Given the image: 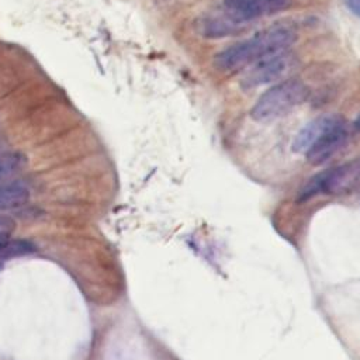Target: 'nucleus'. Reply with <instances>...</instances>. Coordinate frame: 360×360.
<instances>
[{"label":"nucleus","instance_id":"1","mask_svg":"<svg viewBox=\"0 0 360 360\" xmlns=\"http://www.w3.org/2000/svg\"><path fill=\"white\" fill-rule=\"evenodd\" d=\"M295 39L297 34L292 27L276 24L218 52L214 56V66L221 72H236L266 56L283 52Z\"/></svg>","mask_w":360,"mask_h":360},{"label":"nucleus","instance_id":"2","mask_svg":"<svg viewBox=\"0 0 360 360\" xmlns=\"http://www.w3.org/2000/svg\"><path fill=\"white\" fill-rule=\"evenodd\" d=\"M309 96L308 86L297 79L280 82L266 90L250 110L253 120L269 122L288 114Z\"/></svg>","mask_w":360,"mask_h":360},{"label":"nucleus","instance_id":"3","mask_svg":"<svg viewBox=\"0 0 360 360\" xmlns=\"http://www.w3.org/2000/svg\"><path fill=\"white\" fill-rule=\"evenodd\" d=\"M357 191H360V158L315 174L302 186L298 200L304 201L319 193L339 197Z\"/></svg>","mask_w":360,"mask_h":360},{"label":"nucleus","instance_id":"4","mask_svg":"<svg viewBox=\"0 0 360 360\" xmlns=\"http://www.w3.org/2000/svg\"><path fill=\"white\" fill-rule=\"evenodd\" d=\"M347 141L349 128L345 118L342 117L326 131H323L304 155L311 165L318 166L328 162L333 155H336L347 143Z\"/></svg>","mask_w":360,"mask_h":360},{"label":"nucleus","instance_id":"5","mask_svg":"<svg viewBox=\"0 0 360 360\" xmlns=\"http://www.w3.org/2000/svg\"><path fill=\"white\" fill-rule=\"evenodd\" d=\"M290 60L291 56L284 52H278L257 60L242 75L239 82L240 87L245 90H250L277 80L288 69Z\"/></svg>","mask_w":360,"mask_h":360},{"label":"nucleus","instance_id":"6","mask_svg":"<svg viewBox=\"0 0 360 360\" xmlns=\"http://www.w3.org/2000/svg\"><path fill=\"white\" fill-rule=\"evenodd\" d=\"M288 0H224V7L228 14L240 22L271 15L285 8Z\"/></svg>","mask_w":360,"mask_h":360},{"label":"nucleus","instance_id":"7","mask_svg":"<svg viewBox=\"0 0 360 360\" xmlns=\"http://www.w3.org/2000/svg\"><path fill=\"white\" fill-rule=\"evenodd\" d=\"M245 22L238 21L226 11L219 14H210L198 21V31L207 38H221L232 35L242 30Z\"/></svg>","mask_w":360,"mask_h":360},{"label":"nucleus","instance_id":"8","mask_svg":"<svg viewBox=\"0 0 360 360\" xmlns=\"http://www.w3.org/2000/svg\"><path fill=\"white\" fill-rule=\"evenodd\" d=\"M342 117L336 114L330 115H322L316 117L315 120L309 121L294 138L292 141V150L297 153H305L308 148L315 142V139L326 131L330 125H333L336 121H339Z\"/></svg>","mask_w":360,"mask_h":360},{"label":"nucleus","instance_id":"9","mask_svg":"<svg viewBox=\"0 0 360 360\" xmlns=\"http://www.w3.org/2000/svg\"><path fill=\"white\" fill-rule=\"evenodd\" d=\"M30 198V190L22 181L0 183V211L24 205Z\"/></svg>","mask_w":360,"mask_h":360},{"label":"nucleus","instance_id":"10","mask_svg":"<svg viewBox=\"0 0 360 360\" xmlns=\"http://www.w3.org/2000/svg\"><path fill=\"white\" fill-rule=\"evenodd\" d=\"M28 163L25 153L20 150L0 152V183L21 172Z\"/></svg>","mask_w":360,"mask_h":360},{"label":"nucleus","instance_id":"11","mask_svg":"<svg viewBox=\"0 0 360 360\" xmlns=\"http://www.w3.org/2000/svg\"><path fill=\"white\" fill-rule=\"evenodd\" d=\"M35 250V246L28 242V240H11L7 243V246L4 248V250L0 253V257L3 259H8V257H15V256H21V255H28L31 252Z\"/></svg>","mask_w":360,"mask_h":360},{"label":"nucleus","instance_id":"12","mask_svg":"<svg viewBox=\"0 0 360 360\" xmlns=\"http://www.w3.org/2000/svg\"><path fill=\"white\" fill-rule=\"evenodd\" d=\"M15 221L13 217H8V215H4V214H0V235H10L15 231Z\"/></svg>","mask_w":360,"mask_h":360},{"label":"nucleus","instance_id":"13","mask_svg":"<svg viewBox=\"0 0 360 360\" xmlns=\"http://www.w3.org/2000/svg\"><path fill=\"white\" fill-rule=\"evenodd\" d=\"M345 4L347 6V8L356 14L357 17H360V0H343Z\"/></svg>","mask_w":360,"mask_h":360},{"label":"nucleus","instance_id":"14","mask_svg":"<svg viewBox=\"0 0 360 360\" xmlns=\"http://www.w3.org/2000/svg\"><path fill=\"white\" fill-rule=\"evenodd\" d=\"M10 239H11L10 235H0V253L4 250V248L7 246Z\"/></svg>","mask_w":360,"mask_h":360},{"label":"nucleus","instance_id":"15","mask_svg":"<svg viewBox=\"0 0 360 360\" xmlns=\"http://www.w3.org/2000/svg\"><path fill=\"white\" fill-rule=\"evenodd\" d=\"M354 128L360 132V114H359V115H357V118L354 120Z\"/></svg>","mask_w":360,"mask_h":360},{"label":"nucleus","instance_id":"16","mask_svg":"<svg viewBox=\"0 0 360 360\" xmlns=\"http://www.w3.org/2000/svg\"><path fill=\"white\" fill-rule=\"evenodd\" d=\"M3 143H4V142H3V139H1V138H0V149H1V146H3Z\"/></svg>","mask_w":360,"mask_h":360},{"label":"nucleus","instance_id":"17","mask_svg":"<svg viewBox=\"0 0 360 360\" xmlns=\"http://www.w3.org/2000/svg\"><path fill=\"white\" fill-rule=\"evenodd\" d=\"M0 269H1V264H0Z\"/></svg>","mask_w":360,"mask_h":360}]
</instances>
